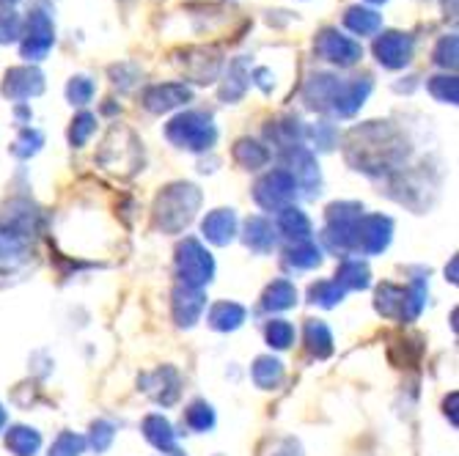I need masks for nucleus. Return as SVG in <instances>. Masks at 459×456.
Instances as JSON below:
<instances>
[{"label":"nucleus","instance_id":"nucleus-10","mask_svg":"<svg viewBox=\"0 0 459 456\" xmlns=\"http://www.w3.org/2000/svg\"><path fill=\"white\" fill-rule=\"evenodd\" d=\"M371 4H385V0H371Z\"/></svg>","mask_w":459,"mask_h":456},{"label":"nucleus","instance_id":"nucleus-9","mask_svg":"<svg viewBox=\"0 0 459 456\" xmlns=\"http://www.w3.org/2000/svg\"><path fill=\"white\" fill-rule=\"evenodd\" d=\"M14 4V0H0V6H12Z\"/></svg>","mask_w":459,"mask_h":456},{"label":"nucleus","instance_id":"nucleus-8","mask_svg":"<svg viewBox=\"0 0 459 456\" xmlns=\"http://www.w3.org/2000/svg\"><path fill=\"white\" fill-rule=\"evenodd\" d=\"M69 94H72V99H86L91 94V82L86 77H77L69 86Z\"/></svg>","mask_w":459,"mask_h":456},{"label":"nucleus","instance_id":"nucleus-6","mask_svg":"<svg viewBox=\"0 0 459 456\" xmlns=\"http://www.w3.org/2000/svg\"><path fill=\"white\" fill-rule=\"evenodd\" d=\"M435 61L440 66H454L456 64V36H446L437 50H435Z\"/></svg>","mask_w":459,"mask_h":456},{"label":"nucleus","instance_id":"nucleus-4","mask_svg":"<svg viewBox=\"0 0 459 456\" xmlns=\"http://www.w3.org/2000/svg\"><path fill=\"white\" fill-rule=\"evenodd\" d=\"M380 14L377 12H371V9H360V6H352L347 9L344 14V25L358 33V36H368V33H377L380 30Z\"/></svg>","mask_w":459,"mask_h":456},{"label":"nucleus","instance_id":"nucleus-7","mask_svg":"<svg viewBox=\"0 0 459 456\" xmlns=\"http://www.w3.org/2000/svg\"><path fill=\"white\" fill-rule=\"evenodd\" d=\"M432 91L435 94H443L446 99H456V80L454 77H435L432 80Z\"/></svg>","mask_w":459,"mask_h":456},{"label":"nucleus","instance_id":"nucleus-3","mask_svg":"<svg viewBox=\"0 0 459 456\" xmlns=\"http://www.w3.org/2000/svg\"><path fill=\"white\" fill-rule=\"evenodd\" d=\"M377 58H380V64H385V66H391V69H399V66H404L407 61H410V56H412V41H410V36L407 33H396V30H391V33H383L380 39H377Z\"/></svg>","mask_w":459,"mask_h":456},{"label":"nucleus","instance_id":"nucleus-2","mask_svg":"<svg viewBox=\"0 0 459 456\" xmlns=\"http://www.w3.org/2000/svg\"><path fill=\"white\" fill-rule=\"evenodd\" d=\"M316 53L333 64H342V66H350L360 58V47L355 45L352 39L342 36L339 30L333 28H325L319 36H316Z\"/></svg>","mask_w":459,"mask_h":456},{"label":"nucleus","instance_id":"nucleus-1","mask_svg":"<svg viewBox=\"0 0 459 456\" xmlns=\"http://www.w3.org/2000/svg\"><path fill=\"white\" fill-rule=\"evenodd\" d=\"M53 39H56V30H53V20L45 14V12H30L28 17V33H25V45H22V53L25 58H45L48 50L53 47Z\"/></svg>","mask_w":459,"mask_h":456},{"label":"nucleus","instance_id":"nucleus-5","mask_svg":"<svg viewBox=\"0 0 459 456\" xmlns=\"http://www.w3.org/2000/svg\"><path fill=\"white\" fill-rule=\"evenodd\" d=\"M22 33L20 17L14 12H0V41H14Z\"/></svg>","mask_w":459,"mask_h":456}]
</instances>
